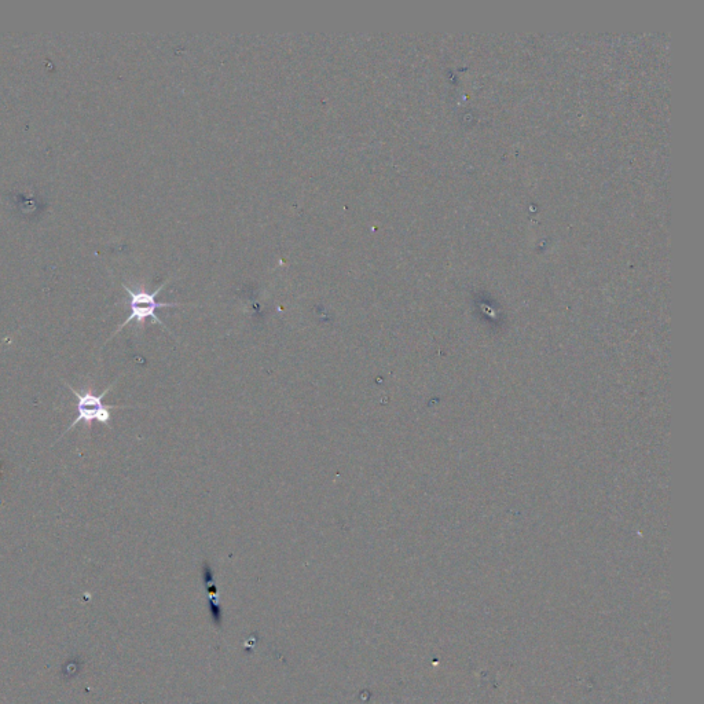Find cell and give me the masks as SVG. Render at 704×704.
Here are the masks:
<instances>
[{"label":"cell","mask_w":704,"mask_h":704,"mask_svg":"<svg viewBox=\"0 0 704 704\" xmlns=\"http://www.w3.org/2000/svg\"><path fill=\"white\" fill-rule=\"evenodd\" d=\"M170 280H167L164 282L163 285H160L159 288L156 289L154 292H148L145 291V289H138V291H132L130 286L123 285L124 291L128 293V296H130V300H128V306H130V315H128V318L126 321L123 322L117 328L116 332L113 333L112 337H115L117 333L121 332V329L126 328L127 325H130L131 322H137L139 326H142L145 324L146 319L152 318L156 324H159L163 326L164 329H167V326L164 325V322L161 321L159 317H157L156 311L159 310V308H167V307H179L182 306L181 303H159L156 300V297L159 296V293L163 291L165 288V285L168 284ZM168 330V329H167ZM110 337V339H112Z\"/></svg>","instance_id":"obj_2"},{"label":"cell","mask_w":704,"mask_h":704,"mask_svg":"<svg viewBox=\"0 0 704 704\" xmlns=\"http://www.w3.org/2000/svg\"><path fill=\"white\" fill-rule=\"evenodd\" d=\"M117 383V380L115 383L108 385V388L102 394L95 395L91 391L82 392L76 391L75 388L72 387L71 384H66L68 385L69 390H71L72 394L75 395L76 398V417L75 420L72 421V424L69 425L68 428H66V431L62 436L66 435V432L72 431L73 428L76 427L77 424H93V423H101L108 425L110 420H112V409H130L131 406H117V405H110L106 406L104 403V398L106 395H108V392L112 390L113 385Z\"/></svg>","instance_id":"obj_1"}]
</instances>
